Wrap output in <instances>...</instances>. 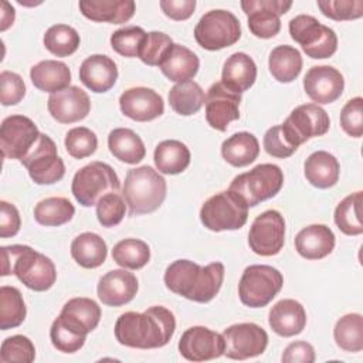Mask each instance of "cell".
<instances>
[{"label":"cell","mask_w":363,"mask_h":363,"mask_svg":"<svg viewBox=\"0 0 363 363\" xmlns=\"http://www.w3.org/2000/svg\"><path fill=\"white\" fill-rule=\"evenodd\" d=\"M302 55L292 45H278L268 57V68L271 75L282 84L292 82L302 71Z\"/></svg>","instance_id":"cell-36"},{"label":"cell","mask_w":363,"mask_h":363,"mask_svg":"<svg viewBox=\"0 0 363 363\" xmlns=\"http://www.w3.org/2000/svg\"><path fill=\"white\" fill-rule=\"evenodd\" d=\"M285 242V220L278 210H267L251 224L248 245L261 257L277 255Z\"/></svg>","instance_id":"cell-14"},{"label":"cell","mask_w":363,"mask_h":363,"mask_svg":"<svg viewBox=\"0 0 363 363\" xmlns=\"http://www.w3.org/2000/svg\"><path fill=\"white\" fill-rule=\"evenodd\" d=\"M315 357L313 346L308 342L298 340L285 347L281 360L284 363H313Z\"/></svg>","instance_id":"cell-55"},{"label":"cell","mask_w":363,"mask_h":363,"mask_svg":"<svg viewBox=\"0 0 363 363\" xmlns=\"http://www.w3.org/2000/svg\"><path fill=\"white\" fill-rule=\"evenodd\" d=\"M50 339L52 346L62 353L78 352L86 340L85 336L74 333L67 326H64L58 319H55L50 328Z\"/></svg>","instance_id":"cell-51"},{"label":"cell","mask_w":363,"mask_h":363,"mask_svg":"<svg viewBox=\"0 0 363 363\" xmlns=\"http://www.w3.org/2000/svg\"><path fill=\"white\" fill-rule=\"evenodd\" d=\"M289 34L303 52L313 60L332 57L337 50V35L328 26L309 14H299L289 21Z\"/></svg>","instance_id":"cell-8"},{"label":"cell","mask_w":363,"mask_h":363,"mask_svg":"<svg viewBox=\"0 0 363 363\" xmlns=\"http://www.w3.org/2000/svg\"><path fill=\"white\" fill-rule=\"evenodd\" d=\"M340 126L352 138L363 135V99L356 96L349 99L340 111Z\"/></svg>","instance_id":"cell-50"},{"label":"cell","mask_w":363,"mask_h":363,"mask_svg":"<svg viewBox=\"0 0 363 363\" xmlns=\"http://www.w3.org/2000/svg\"><path fill=\"white\" fill-rule=\"evenodd\" d=\"M176 319L164 306H150L145 312H125L115 322L116 340L128 347L157 349L167 345L174 333Z\"/></svg>","instance_id":"cell-1"},{"label":"cell","mask_w":363,"mask_h":363,"mask_svg":"<svg viewBox=\"0 0 363 363\" xmlns=\"http://www.w3.org/2000/svg\"><path fill=\"white\" fill-rule=\"evenodd\" d=\"M57 319L74 333L86 337L101 320V308L91 298H72L65 302Z\"/></svg>","instance_id":"cell-23"},{"label":"cell","mask_w":363,"mask_h":363,"mask_svg":"<svg viewBox=\"0 0 363 363\" xmlns=\"http://www.w3.org/2000/svg\"><path fill=\"white\" fill-rule=\"evenodd\" d=\"M121 182L115 170L104 162L95 160L81 167L72 177L71 191L75 200L84 206H96L101 197L119 191Z\"/></svg>","instance_id":"cell-6"},{"label":"cell","mask_w":363,"mask_h":363,"mask_svg":"<svg viewBox=\"0 0 363 363\" xmlns=\"http://www.w3.org/2000/svg\"><path fill=\"white\" fill-rule=\"evenodd\" d=\"M282 184L284 173L281 167L272 163H261L250 172L235 176L228 190L250 208L277 196Z\"/></svg>","instance_id":"cell-5"},{"label":"cell","mask_w":363,"mask_h":363,"mask_svg":"<svg viewBox=\"0 0 363 363\" xmlns=\"http://www.w3.org/2000/svg\"><path fill=\"white\" fill-rule=\"evenodd\" d=\"M255 79L257 65L248 54L234 52L225 60L221 72V82L230 91L241 95L254 85Z\"/></svg>","instance_id":"cell-28"},{"label":"cell","mask_w":363,"mask_h":363,"mask_svg":"<svg viewBox=\"0 0 363 363\" xmlns=\"http://www.w3.org/2000/svg\"><path fill=\"white\" fill-rule=\"evenodd\" d=\"M248 218V207L230 190L207 199L200 208V220L210 231L241 228Z\"/></svg>","instance_id":"cell-10"},{"label":"cell","mask_w":363,"mask_h":363,"mask_svg":"<svg viewBox=\"0 0 363 363\" xmlns=\"http://www.w3.org/2000/svg\"><path fill=\"white\" fill-rule=\"evenodd\" d=\"M167 184L164 177L150 166L129 169L125 176L122 196L130 216L156 211L164 201Z\"/></svg>","instance_id":"cell-4"},{"label":"cell","mask_w":363,"mask_h":363,"mask_svg":"<svg viewBox=\"0 0 363 363\" xmlns=\"http://www.w3.org/2000/svg\"><path fill=\"white\" fill-rule=\"evenodd\" d=\"M64 145L69 156L74 159H84L95 153L98 147V138L89 128L77 126L67 132Z\"/></svg>","instance_id":"cell-46"},{"label":"cell","mask_w":363,"mask_h":363,"mask_svg":"<svg viewBox=\"0 0 363 363\" xmlns=\"http://www.w3.org/2000/svg\"><path fill=\"white\" fill-rule=\"evenodd\" d=\"M81 82L95 94L108 92L118 79V67L112 58L94 54L85 58L79 67Z\"/></svg>","instance_id":"cell-24"},{"label":"cell","mask_w":363,"mask_h":363,"mask_svg":"<svg viewBox=\"0 0 363 363\" xmlns=\"http://www.w3.org/2000/svg\"><path fill=\"white\" fill-rule=\"evenodd\" d=\"M282 285L284 277L277 268L264 264L250 265L240 278L238 296L248 308H264L278 295Z\"/></svg>","instance_id":"cell-7"},{"label":"cell","mask_w":363,"mask_h":363,"mask_svg":"<svg viewBox=\"0 0 363 363\" xmlns=\"http://www.w3.org/2000/svg\"><path fill=\"white\" fill-rule=\"evenodd\" d=\"M112 259L122 268L140 269L150 259V248L142 240L125 238L113 245Z\"/></svg>","instance_id":"cell-42"},{"label":"cell","mask_w":363,"mask_h":363,"mask_svg":"<svg viewBox=\"0 0 363 363\" xmlns=\"http://www.w3.org/2000/svg\"><path fill=\"white\" fill-rule=\"evenodd\" d=\"M47 108L57 122L74 123L86 118L91 111V101L84 89L69 85L62 91L51 94L47 101Z\"/></svg>","instance_id":"cell-21"},{"label":"cell","mask_w":363,"mask_h":363,"mask_svg":"<svg viewBox=\"0 0 363 363\" xmlns=\"http://www.w3.org/2000/svg\"><path fill=\"white\" fill-rule=\"evenodd\" d=\"M306 180L318 189L333 187L340 174L339 160L326 150H318L308 156L303 163Z\"/></svg>","instance_id":"cell-30"},{"label":"cell","mask_w":363,"mask_h":363,"mask_svg":"<svg viewBox=\"0 0 363 363\" xmlns=\"http://www.w3.org/2000/svg\"><path fill=\"white\" fill-rule=\"evenodd\" d=\"M335 234L325 224H311L295 235V250L306 259H322L335 248Z\"/></svg>","instance_id":"cell-26"},{"label":"cell","mask_w":363,"mask_h":363,"mask_svg":"<svg viewBox=\"0 0 363 363\" xmlns=\"http://www.w3.org/2000/svg\"><path fill=\"white\" fill-rule=\"evenodd\" d=\"M160 9L169 18L183 21L194 13L196 0H162Z\"/></svg>","instance_id":"cell-56"},{"label":"cell","mask_w":363,"mask_h":363,"mask_svg":"<svg viewBox=\"0 0 363 363\" xmlns=\"http://www.w3.org/2000/svg\"><path fill=\"white\" fill-rule=\"evenodd\" d=\"M258 139L250 132H237L221 143L223 159L234 167H244L251 164L258 157Z\"/></svg>","instance_id":"cell-34"},{"label":"cell","mask_w":363,"mask_h":363,"mask_svg":"<svg viewBox=\"0 0 363 363\" xmlns=\"http://www.w3.org/2000/svg\"><path fill=\"white\" fill-rule=\"evenodd\" d=\"M262 145H264L265 152L269 156L278 157V159L289 157L296 152V147L289 143V140L285 136L281 125L272 126L265 132L264 139H262Z\"/></svg>","instance_id":"cell-53"},{"label":"cell","mask_w":363,"mask_h":363,"mask_svg":"<svg viewBox=\"0 0 363 363\" xmlns=\"http://www.w3.org/2000/svg\"><path fill=\"white\" fill-rule=\"evenodd\" d=\"M268 323L282 337L299 335L306 325L305 308L295 299H281L271 308Z\"/></svg>","instance_id":"cell-25"},{"label":"cell","mask_w":363,"mask_h":363,"mask_svg":"<svg viewBox=\"0 0 363 363\" xmlns=\"http://www.w3.org/2000/svg\"><path fill=\"white\" fill-rule=\"evenodd\" d=\"M333 339L336 345L350 353L363 349V318L360 313H347L337 319L333 328Z\"/></svg>","instance_id":"cell-39"},{"label":"cell","mask_w":363,"mask_h":363,"mask_svg":"<svg viewBox=\"0 0 363 363\" xmlns=\"http://www.w3.org/2000/svg\"><path fill=\"white\" fill-rule=\"evenodd\" d=\"M109 152L121 162L136 164L145 159L146 147L140 136L129 128H116L108 135Z\"/></svg>","instance_id":"cell-33"},{"label":"cell","mask_w":363,"mask_h":363,"mask_svg":"<svg viewBox=\"0 0 363 363\" xmlns=\"http://www.w3.org/2000/svg\"><path fill=\"white\" fill-rule=\"evenodd\" d=\"M119 108L125 116L136 122H147L164 112L162 95L146 86H133L119 96Z\"/></svg>","instance_id":"cell-20"},{"label":"cell","mask_w":363,"mask_h":363,"mask_svg":"<svg viewBox=\"0 0 363 363\" xmlns=\"http://www.w3.org/2000/svg\"><path fill=\"white\" fill-rule=\"evenodd\" d=\"M26 95V84L23 78L13 71H1L0 74V102L4 106L17 105Z\"/></svg>","instance_id":"cell-52"},{"label":"cell","mask_w":363,"mask_h":363,"mask_svg":"<svg viewBox=\"0 0 363 363\" xmlns=\"http://www.w3.org/2000/svg\"><path fill=\"white\" fill-rule=\"evenodd\" d=\"M30 79L37 89L55 94L69 86L71 71L62 61L44 60L31 67Z\"/></svg>","instance_id":"cell-29"},{"label":"cell","mask_w":363,"mask_h":363,"mask_svg":"<svg viewBox=\"0 0 363 363\" xmlns=\"http://www.w3.org/2000/svg\"><path fill=\"white\" fill-rule=\"evenodd\" d=\"M169 104L170 108L183 116H190L197 113L204 105L206 95L201 86L190 79L184 82H177L169 91Z\"/></svg>","instance_id":"cell-37"},{"label":"cell","mask_w":363,"mask_h":363,"mask_svg":"<svg viewBox=\"0 0 363 363\" xmlns=\"http://www.w3.org/2000/svg\"><path fill=\"white\" fill-rule=\"evenodd\" d=\"M303 89L316 105L332 104L343 94L345 79L335 67L315 65L303 77Z\"/></svg>","instance_id":"cell-19"},{"label":"cell","mask_w":363,"mask_h":363,"mask_svg":"<svg viewBox=\"0 0 363 363\" xmlns=\"http://www.w3.org/2000/svg\"><path fill=\"white\" fill-rule=\"evenodd\" d=\"M194 38L201 48L218 51L234 45L241 38V26L231 11L223 9L210 10L196 24Z\"/></svg>","instance_id":"cell-9"},{"label":"cell","mask_w":363,"mask_h":363,"mask_svg":"<svg viewBox=\"0 0 363 363\" xmlns=\"http://www.w3.org/2000/svg\"><path fill=\"white\" fill-rule=\"evenodd\" d=\"M1 277L14 274L20 282L35 292L48 291L57 279L54 262L28 245L1 247Z\"/></svg>","instance_id":"cell-3"},{"label":"cell","mask_w":363,"mask_h":363,"mask_svg":"<svg viewBox=\"0 0 363 363\" xmlns=\"http://www.w3.org/2000/svg\"><path fill=\"white\" fill-rule=\"evenodd\" d=\"M41 132L37 125L24 115H10L1 122L0 147L3 157L21 160L33 149Z\"/></svg>","instance_id":"cell-15"},{"label":"cell","mask_w":363,"mask_h":363,"mask_svg":"<svg viewBox=\"0 0 363 363\" xmlns=\"http://www.w3.org/2000/svg\"><path fill=\"white\" fill-rule=\"evenodd\" d=\"M20 162L37 184H54L65 174L64 160L58 156L54 140L45 133H40L33 149Z\"/></svg>","instance_id":"cell-11"},{"label":"cell","mask_w":363,"mask_h":363,"mask_svg":"<svg viewBox=\"0 0 363 363\" xmlns=\"http://www.w3.org/2000/svg\"><path fill=\"white\" fill-rule=\"evenodd\" d=\"M139 284L135 274L123 269H112L101 277L96 294L99 301L106 306H122L130 302L136 292Z\"/></svg>","instance_id":"cell-22"},{"label":"cell","mask_w":363,"mask_h":363,"mask_svg":"<svg viewBox=\"0 0 363 363\" xmlns=\"http://www.w3.org/2000/svg\"><path fill=\"white\" fill-rule=\"evenodd\" d=\"M159 68L170 81L184 82L196 77L200 68V60L190 48L182 44H173Z\"/></svg>","instance_id":"cell-31"},{"label":"cell","mask_w":363,"mask_h":363,"mask_svg":"<svg viewBox=\"0 0 363 363\" xmlns=\"http://www.w3.org/2000/svg\"><path fill=\"white\" fill-rule=\"evenodd\" d=\"M177 347L186 360L206 362L224 354V339L206 326H191L183 332Z\"/></svg>","instance_id":"cell-17"},{"label":"cell","mask_w":363,"mask_h":363,"mask_svg":"<svg viewBox=\"0 0 363 363\" xmlns=\"http://www.w3.org/2000/svg\"><path fill=\"white\" fill-rule=\"evenodd\" d=\"M126 213V201L116 191L108 193L96 203V218L102 227L118 225Z\"/></svg>","instance_id":"cell-48"},{"label":"cell","mask_w":363,"mask_h":363,"mask_svg":"<svg viewBox=\"0 0 363 363\" xmlns=\"http://www.w3.org/2000/svg\"><path fill=\"white\" fill-rule=\"evenodd\" d=\"M289 143L296 149L315 136L325 135L330 128L328 112L316 104L296 106L281 125Z\"/></svg>","instance_id":"cell-12"},{"label":"cell","mask_w":363,"mask_h":363,"mask_svg":"<svg viewBox=\"0 0 363 363\" xmlns=\"http://www.w3.org/2000/svg\"><path fill=\"white\" fill-rule=\"evenodd\" d=\"M35 359L34 343L24 335H13L6 337L0 349V360L3 363H31Z\"/></svg>","instance_id":"cell-47"},{"label":"cell","mask_w":363,"mask_h":363,"mask_svg":"<svg viewBox=\"0 0 363 363\" xmlns=\"http://www.w3.org/2000/svg\"><path fill=\"white\" fill-rule=\"evenodd\" d=\"M43 43L44 47L55 57H68L78 50L81 38L74 27L55 24L45 31Z\"/></svg>","instance_id":"cell-43"},{"label":"cell","mask_w":363,"mask_h":363,"mask_svg":"<svg viewBox=\"0 0 363 363\" xmlns=\"http://www.w3.org/2000/svg\"><path fill=\"white\" fill-rule=\"evenodd\" d=\"M75 214L74 204L65 197H47L34 207V218L45 227H58L68 223Z\"/></svg>","instance_id":"cell-38"},{"label":"cell","mask_w":363,"mask_h":363,"mask_svg":"<svg viewBox=\"0 0 363 363\" xmlns=\"http://www.w3.org/2000/svg\"><path fill=\"white\" fill-rule=\"evenodd\" d=\"M108 255V247L104 238L95 233L86 231L77 235L71 242V257L86 269L101 267Z\"/></svg>","instance_id":"cell-32"},{"label":"cell","mask_w":363,"mask_h":363,"mask_svg":"<svg viewBox=\"0 0 363 363\" xmlns=\"http://www.w3.org/2000/svg\"><path fill=\"white\" fill-rule=\"evenodd\" d=\"M292 6L289 0H242L241 9L247 14L248 28L258 38H272L281 30V16Z\"/></svg>","instance_id":"cell-16"},{"label":"cell","mask_w":363,"mask_h":363,"mask_svg":"<svg viewBox=\"0 0 363 363\" xmlns=\"http://www.w3.org/2000/svg\"><path fill=\"white\" fill-rule=\"evenodd\" d=\"M16 18L14 7L9 1H1V14H0V30L6 31L10 26H13Z\"/></svg>","instance_id":"cell-57"},{"label":"cell","mask_w":363,"mask_h":363,"mask_svg":"<svg viewBox=\"0 0 363 363\" xmlns=\"http://www.w3.org/2000/svg\"><path fill=\"white\" fill-rule=\"evenodd\" d=\"M224 264L211 262L204 267L190 259H176L164 271V285L169 291L189 301L210 302L221 289Z\"/></svg>","instance_id":"cell-2"},{"label":"cell","mask_w":363,"mask_h":363,"mask_svg":"<svg viewBox=\"0 0 363 363\" xmlns=\"http://www.w3.org/2000/svg\"><path fill=\"white\" fill-rule=\"evenodd\" d=\"M173 40L167 34L162 31H150L146 34L145 43L139 52V60L150 67H159L170 48L173 47Z\"/></svg>","instance_id":"cell-45"},{"label":"cell","mask_w":363,"mask_h":363,"mask_svg":"<svg viewBox=\"0 0 363 363\" xmlns=\"http://www.w3.org/2000/svg\"><path fill=\"white\" fill-rule=\"evenodd\" d=\"M362 191L346 196L335 208L333 220L337 228L346 235H360L363 233V221L360 216Z\"/></svg>","instance_id":"cell-40"},{"label":"cell","mask_w":363,"mask_h":363,"mask_svg":"<svg viewBox=\"0 0 363 363\" xmlns=\"http://www.w3.org/2000/svg\"><path fill=\"white\" fill-rule=\"evenodd\" d=\"M27 315L21 292L16 286L0 288V329L7 330L20 326Z\"/></svg>","instance_id":"cell-41"},{"label":"cell","mask_w":363,"mask_h":363,"mask_svg":"<svg viewBox=\"0 0 363 363\" xmlns=\"http://www.w3.org/2000/svg\"><path fill=\"white\" fill-rule=\"evenodd\" d=\"M189 147L176 139L162 140L153 153V160L159 173L163 174H179L184 172L190 164Z\"/></svg>","instance_id":"cell-35"},{"label":"cell","mask_w":363,"mask_h":363,"mask_svg":"<svg viewBox=\"0 0 363 363\" xmlns=\"http://www.w3.org/2000/svg\"><path fill=\"white\" fill-rule=\"evenodd\" d=\"M224 354L233 360L259 356L268 346V333L257 323H235L224 329Z\"/></svg>","instance_id":"cell-13"},{"label":"cell","mask_w":363,"mask_h":363,"mask_svg":"<svg viewBox=\"0 0 363 363\" xmlns=\"http://www.w3.org/2000/svg\"><path fill=\"white\" fill-rule=\"evenodd\" d=\"M241 95L230 91L223 82H214L206 95V121L220 132H224L233 121L240 118Z\"/></svg>","instance_id":"cell-18"},{"label":"cell","mask_w":363,"mask_h":363,"mask_svg":"<svg viewBox=\"0 0 363 363\" xmlns=\"http://www.w3.org/2000/svg\"><path fill=\"white\" fill-rule=\"evenodd\" d=\"M78 6L88 20L111 24L129 21L136 10L133 0H81Z\"/></svg>","instance_id":"cell-27"},{"label":"cell","mask_w":363,"mask_h":363,"mask_svg":"<svg viewBox=\"0 0 363 363\" xmlns=\"http://www.w3.org/2000/svg\"><path fill=\"white\" fill-rule=\"evenodd\" d=\"M146 31L138 26H128L116 30L111 35V47L122 57H139L140 48L146 38Z\"/></svg>","instance_id":"cell-44"},{"label":"cell","mask_w":363,"mask_h":363,"mask_svg":"<svg viewBox=\"0 0 363 363\" xmlns=\"http://www.w3.org/2000/svg\"><path fill=\"white\" fill-rule=\"evenodd\" d=\"M21 227V218L17 207L6 200L0 201V237H14Z\"/></svg>","instance_id":"cell-54"},{"label":"cell","mask_w":363,"mask_h":363,"mask_svg":"<svg viewBox=\"0 0 363 363\" xmlns=\"http://www.w3.org/2000/svg\"><path fill=\"white\" fill-rule=\"evenodd\" d=\"M320 13L335 21L356 20L363 16L362 0H318Z\"/></svg>","instance_id":"cell-49"}]
</instances>
